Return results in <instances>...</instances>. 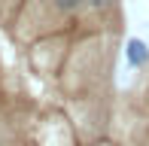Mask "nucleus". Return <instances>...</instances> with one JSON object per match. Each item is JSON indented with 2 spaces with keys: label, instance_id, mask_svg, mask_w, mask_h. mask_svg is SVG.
<instances>
[{
  "label": "nucleus",
  "instance_id": "f257e3e1",
  "mask_svg": "<svg viewBox=\"0 0 149 146\" xmlns=\"http://www.w3.org/2000/svg\"><path fill=\"white\" fill-rule=\"evenodd\" d=\"M49 3L58 15H76L79 9H85V0H49Z\"/></svg>",
  "mask_w": 149,
  "mask_h": 146
}]
</instances>
